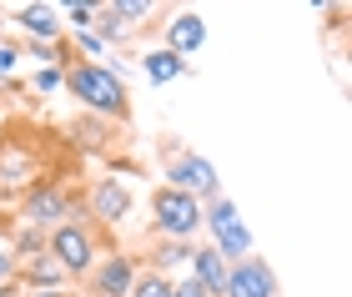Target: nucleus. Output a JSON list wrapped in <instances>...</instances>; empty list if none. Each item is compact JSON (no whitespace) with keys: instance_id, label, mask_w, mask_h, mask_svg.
Here are the masks:
<instances>
[{"instance_id":"22","label":"nucleus","mask_w":352,"mask_h":297,"mask_svg":"<svg viewBox=\"0 0 352 297\" xmlns=\"http://www.w3.org/2000/svg\"><path fill=\"white\" fill-rule=\"evenodd\" d=\"M60 81H66V71H60V66H41V71H36V91H41V96L60 91Z\"/></svg>"},{"instance_id":"16","label":"nucleus","mask_w":352,"mask_h":297,"mask_svg":"<svg viewBox=\"0 0 352 297\" xmlns=\"http://www.w3.org/2000/svg\"><path fill=\"white\" fill-rule=\"evenodd\" d=\"M182 262H191V242H156V252H151V272H171V267H182Z\"/></svg>"},{"instance_id":"14","label":"nucleus","mask_w":352,"mask_h":297,"mask_svg":"<svg viewBox=\"0 0 352 297\" xmlns=\"http://www.w3.org/2000/svg\"><path fill=\"white\" fill-rule=\"evenodd\" d=\"M141 71H146L151 86H166V81H176V76H186V60L162 45V51H146V56H141Z\"/></svg>"},{"instance_id":"12","label":"nucleus","mask_w":352,"mask_h":297,"mask_svg":"<svg viewBox=\"0 0 352 297\" xmlns=\"http://www.w3.org/2000/svg\"><path fill=\"white\" fill-rule=\"evenodd\" d=\"M15 25H21L36 45H56L60 41V10H51V6H21L15 10Z\"/></svg>"},{"instance_id":"11","label":"nucleus","mask_w":352,"mask_h":297,"mask_svg":"<svg viewBox=\"0 0 352 297\" xmlns=\"http://www.w3.org/2000/svg\"><path fill=\"white\" fill-rule=\"evenodd\" d=\"M206 45V21L197 10H176L171 21H166V51H176V56H191V51H201Z\"/></svg>"},{"instance_id":"26","label":"nucleus","mask_w":352,"mask_h":297,"mask_svg":"<svg viewBox=\"0 0 352 297\" xmlns=\"http://www.w3.org/2000/svg\"><path fill=\"white\" fill-rule=\"evenodd\" d=\"M81 45H86V51H91V56H96V51H106V45H101V41H96V30H81Z\"/></svg>"},{"instance_id":"30","label":"nucleus","mask_w":352,"mask_h":297,"mask_svg":"<svg viewBox=\"0 0 352 297\" xmlns=\"http://www.w3.org/2000/svg\"><path fill=\"white\" fill-rule=\"evenodd\" d=\"M0 36H6V21H0Z\"/></svg>"},{"instance_id":"15","label":"nucleus","mask_w":352,"mask_h":297,"mask_svg":"<svg viewBox=\"0 0 352 297\" xmlns=\"http://www.w3.org/2000/svg\"><path fill=\"white\" fill-rule=\"evenodd\" d=\"M71 136H76L81 146L101 151V146L111 142V121H101V116H81V121H71Z\"/></svg>"},{"instance_id":"20","label":"nucleus","mask_w":352,"mask_h":297,"mask_svg":"<svg viewBox=\"0 0 352 297\" xmlns=\"http://www.w3.org/2000/svg\"><path fill=\"white\" fill-rule=\"evenodd\" d=\"M111 15H116V21L121 25H136L141 21V15H151V0H111V6H106Z\"/></svg>"},{"instance_id":"10","label":"nucleus","mask_w":352,"mask_h":297,"mask_svg":"<svg viewBox=\"0 0 352 297\" xmlns=\"http://www.w3.org/2000/svg\"><path fill=\"white\" fill-rule=\"evenodd\" d=\"M186 267H191L186 277H191L206 297H221V292H227V267H232V262L221 257L217 247H191V262H186Z\"/></svg>"},{"instance_id":"13","label":"nucleus","mask_w":352,"mask_h":297,"mask_svg":"<svg viewBox=\"0 0 352 297\" xmlns=\"http://www.w3.org/2000/svg\"><path fill=\"white\" fill-rule=\"evenodd\" d=\"M21 277H25L30 292H66V272H60L51 257H30V262H21Z\"/></svg>"},{"instance_id":"3","label":"nucleus","mask_w":352,"mask_h":297,"mask_svg":"<svg viewBox=\"0 0 352 297\" xmlns=\"http://www.w3.org/2000/svg\"><path fill=\"white\" fill-rule=\"evenodd\" d=\"M201 232H212V242H206V247H217L227 262L252 257V232H247V222H242V212H236L232 197L217 192V197L201 201Z\"/></svg>"},{"instance_id":"6","label":"nucleus","mask_w":352,"mask_h":297,"mask_svg":"<svg viewBox=\"0 0 352 297\" xmlns=\"http://www.w3.org/2000/svg\"><path fill=\"white\" fill-rule=\"evenodd\" d=\"M166 186H176V192H186V197H197V201H206V197L221 192L217 166L206 162V156H197V151H176L171 162H166Z\"/></svg>"},{"instance_id":"23","label":"nucleus","mask_w":352,"mask_h":297,"mask_svg":"<svg viewBox=\"0 0 352 297\" xmlns=\"http://www.w3.org/2000/svg\"><path fill=\"white\" fill-rule=\"evenodd\" d=\"M15 277H21V262H15V252H10L6 242H0V287H10Z\"/></svg>"},{"instance_id":"28","label":"nucleus","mask_w":352,"mask_h":297,"mask_svg":"<svg viewBox=\"0 0 352 297\" xmlns=\"http://www.w3.org/2000/svg\"><path fill=\"white\" fill-rule=\"evenodd\" d=\"M0 297H15V292H10V287H0Z\"/></svg>"},{"instance_id":"17","label":"nucleus","mask_w":352,"mask_h":297,"mask_svg":"<svg viewBox=\"0 0 352 297\" xmlns=\"http://www.w3.org/2000/svg\"><path fill=\"white\" fill-rule=\"evenodd\" d=\"M15 262H30V257H45V232L41 227H25L21 222V232H15Z\"/></svg>"},{"instance_id":"27","label":"nucleus","mask_w":352,"mask_h":297,"mask_svg":"<svg viewBox=\"0 0 352 297\" xmlns=\"http://www.w3.org/2000/svg\"><path fill=\"white\" fill-rule=\"evenodd\" d=\"M25 297H66V292H25Z\"/></svg>"},{"instance_id":"4","label":"nucleus","mask_w":352,"mask_h":297,"mask_svg":"<svg viewBox=\"0 0 352 297\" xmlns=\"http://www.w3.org/2000/svg\"><path fill=\"white\" fill-rule=\"evenodd\" d=\"M151 232L162 242H191L201 232V201L176 192V186H156L151 192Z\"/></svg>"},{"instance_id":"1","label":"nucleus","mask_w":352,"mask_h":297,"mask_svg":"<svg viewBox=\"0 0 352 297\" xmlns=\"http://www.w3.org/2000/svg\"><path fill=\"white\" fill-rule=\"evenodd\" d=\"M60 86H66L91 116H101V121H126V116H131L126 81H121L111 66H96V60H71V66H66V81H60Z\"/></svg>"},{"instance_id":"25","label":"nucleus","mask_w":352,"mask_h":297,"mask_svg":"<svg viewBox=\"0 0 352 297\" xmlns=\"http://www.w3.org/2000/svg\"><path fill=\"white\" fill-rule=\"evenodd\" d=\"M171 297H206V292L191 283V277H182V283H171Z\"/></svg>"},{"instance_id":"19","label":"nucleus","mask_w":352,"mask_h":297,"mask_svg":"<svg viewBox=\"0 0 352 297\" xmlns=\"http://www.w3.org/2000/svg\"><path fill=\"white\" fill-rule=\"evenodd\" d=\"M96 25H101V30H96V41H101V45H116V41H126V25L116 21V15H111L106 6H96Z\"/></svg>"},{"instance_id":"5","label":"nucleus","mask_w":352,"mask_h":297,"mask_svg":"<svg viewBox=\"0 0 352 297\" xmlns=\"http://www.w3.org/2000/svg\"><path fill=\"white\" fill-rule=\"evenodd\" d=\"M71 212H76V197L66 192V186H56V182H36V186L25 192V201H21L25 227H41V232L71 222Z\"/></svg>"},{"instance_id":"18","label":"nucleus","mask_w":352,"mask_h":297,"mask_svg":"<svg viewBox=\"0 0 352 297\" xmlns=\"http://www.w3.org/2000/svg\"><path fill=\"white\" fill-rule=\"evenodd\" d=\"M131 297H171V277L162 272H136V283H131Z\"/></svg>"},{"instance_id":"21","label":"nucleus","mask_w":352,"mask_h":297,"mask_svg":"<svg viewBox=\"0 0 352 297\" xmlns=\"http://www.w3.org/2000/svg\"><path fill=\"white\" fill-rule=\"evenodd\" d=\"M60 15H66V21L76 25V36H81V30H91V25H96V6H86V0H81V6H76V0H71V6L60 10Z\"/></svg>"},{"instance_id":"7","label":"nucleus","mask_w":352,"mask_h":297,"mask_svg":"<svg viewBox=\"0 0 352 297\" xmlns=\"http://www.w3.org/2000/svg\"><path fill=\"white\" fill-rule=\"evenodd\" d=\"M141 262L126 257V252H111L101 257L96 267L86 272V297H131V283H136Z\"/></svg>"},{"instance_id":"8","label":"nucleus","mask_w":352,"mask_h":297,"mask_svg":"<svg viewBox=\"0 0 352 297\" xmlns=\"http://www.w3.org/2000/svg\"><path fill=\"white\" fill-rule=\"evenodd\" d=\"M221 297H277V272H272L267 257H242L227 267V292Z\"/></svg>"},{"instance_id":"2","label":"nucleus","mask_w":352,"mask_h":297,"mask_svg":"<svg viewBox=\"0 0 352 297\" xmlns=\"http://www.w3.org/2000/svg\"><path fill=\"white\" fill-rule=\"evenodd\" d=\"M45 257L66 272V283H71V277H81V283H86V272L101 262L96 227L91 222H76V217H71V222H60V227H51V232H45Z\"/></svg>"},{"instance_id":"9","label":"nucleus","mask_w":352,"mask_h":297,"mask_svg":"<svg viewBox=\"0 0 352 297\" xmlns=\"http://www.w3.org/2000/svg\"><path fill=\"white\" fill-rule=\"evenodd\" d=\"M86 212H91V227L101 222V227H116L126 212H131V186H126L121 177H101V182H91V192H86Z\"/></svg>"},{"instance_id":"29","label":"nucleus","mask_w":352,"mask_h":297,"mask_svg":"<svg viewBox=\"0 0 352 297\" xmlns=\"http://www.w3.org/2000/svg\"><path fill=\"white\" fill-rule=\"evenodd\" d=\"M66 297H86V292H66Z\"/></svg>"},{"instance_id":"24","label":"nucleus","mask_w":352,"mask_h":297,"mask_svg":"<svg viewBox=\"0 0 352 297\" xmlns=\"http://www.w3.org/2000/svg\"><path fill=\"white\" fill-rule=\"evenodd\" d=\"M15 66H21V51H15V45H6V41H0V86H6L10 76H15Z\"/></svg>"}]
</instances>
